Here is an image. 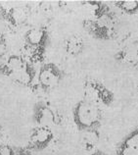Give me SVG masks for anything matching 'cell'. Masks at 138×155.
<instances>
[{"label":"cell","mask_w":138,"mask_h":155,"mask_svg":"<svg viewBox=\"0 0 138 155\" xmlns=\"http://www.w3.org/2000/svg\"><path fill=\"white\" fill-rule=\"evenodd\" d=\"M82 5L86 8L88 12L92 15L93 19H98L110 14L113 12L111 7L108 5L107 3L103 1H97V0H93V1H83L82 2Z\"/></svg>","instance_id":"cell-15"},{"label":"cell","mask_w":138,"mask_h":155,"mask_svg":"<svg viewBox=\"0 0 138 155\" xmlns=\"http://www.w3.org/2000/svg\"><path fill=\"white\" fill-rule=\"evenodd\" d=\"M86 155H107L106 153H105L103 150H100V149H95V150H93V151H91V152H89V153H87Z\"/></svg>","instance_id":"cell-19"},{"label":"cell","mask_w":138,"mask_h":155,"mask_svg":"<svg viewBox=\"0 0 138 155\" xmlns=\"http://www.w3.org/2000/svg\"><path fill=\"white\" fill-rule=\"evenodd\" d=\"M114 59L121 65L133 68L138 67V38L117 50L114 55Z\"/></svg>","instance_id":"cell-9"},{"label":"cell","mask_w":138,"mask_h":155,"mask_svg":"<svg viewBox=\"0 0 138 155\" xmlns=\"http://www.w3.org/2000/svg\"><path fill=\"white\" fill-rule=\"evenodd\" d=\"M136 91H137V93H138V84H137V87H136Z\"/></svg>","instance_id":"cell-21"},{"label":"cell","mask_w":138,"mask_h":155,"mask_svg":"<svg viewBox=\"0 0 138 155\" xmlns=\"http://www.w3.org/2000/svg\"><path fill=\"white\" fill-rule=\"evenodd\" d=\"M16 148L7 143H0V155H15Z\"/></svg>","instance_id":"cell-17"},{"label":"cell","mask_w":138,"mask_h":155,"mask_svg":"<svg viewBox=\"0 0 138 155\" xmlns=\"http://www.w3.org/2000/svg\"><path fill=\"white\" fill-rule=\"evenodd\" d=\"M72 121L79 133L88 130H99L103 122L102 109L82 98L72 108Z\"/></svg>","instance_id":"cell-1"},{"label":"cell","mask_w":138,"mask_h":155,"mask_svg":"<svg viewBox=\"0 0 138 155\" xmlns=\"http://www.w3.org/2000/svg\"><path fill=\"white\" fill-rule=\"evenodd\" d=\"M30 11L26 6H3L0 5V22L12 28L25 25L30 18Z\"/></svg>","instance_id":"cell-6"},{"label":"cell","mask_w":138,"mask_h":155,"mask_svg":"<svg viewBox=\"0 0 138 155\" xmlns=\"http://www.w3.org/2000/svg\"><path fill=\"white\" fill-rule=\"evenodd\" d=\"M114 5L124 15L133 16L138 13V0H117Z\"/></svg>","instance_id":"cell-16"},{"label":"cell","mask_w":138,"mask_h":155,"mask_svg":"<svg viewBox=\"0 0 138 155\" xmlns=\"http://www.w3.org/2000/svg\"><path fill=\"white\" fill-rule=\"evenodd\" d=\"M55 134L52 128L38 127L31 130L30 134V145L28 148L32 151H42L48 148L53 142Z\"/></svg>","instance_id":"cell-8"},{"label":"cell","mask_w":138,"mask_h":155,"mask_svg":"<svg viewBox=\"0 0 138 155\" xmlns=\"http://www.w3.org/2000/svg\"><path fill=\"white\" fill-rule=\"evenodd\" d=\"M83 98L99 107H110L116 100V94L102 81L86 79L82 84Z\"/></svg>","instance_id":"cell-4"},{"label":"cell","mask_w":138,"mask_h":155,"mask_svg":"<svg viewBox=\"0 0 138 155\" xmlns=\"http://www.w3.org/2000/svg\"><path fill=\"white\" fill-rule=\"evenodd\" d=\"M117 17L115 12L98 19H85L82 28L93 39L99 41H110L117 36Z\"/></svg>","instance_id":"cell-2"},{"label":"cell","mask_w":138,"mask_h":155,"mask_svg":"<svg viewBox=\"0 0 138 155\" xmlns=\"http://www.w3.org/2000/svg\"><path fill=\"white\" fill-rule=\"evenodd\" d=\"M30 64V61L27 60L21 54H10L7 57L5 62L0 65V74L10 78L15 73L25 69Z\"/></svg>","instance_id":"cell-11"},{"label":"cell","mask_w":138,"mask_h":155,"mask_svg":"<svg viewBox=\"0 0 138 155\" xmlns=\"http://www.w3.org/2000/svg\"><path fill=\"white\" fill-rule=\"evenodd\" d=\"M80 134V145L85 152L89 153L97 149L101 138L99 130H88Z\"/></svg>","instance_id":"cell-13"},{"label":"cell","mask_w":138,"mask_h":155,"mask_svg":"<svg viewBox=\"0 0 138 155\" xmlns=\"http://www.w3.org/2000/svg\"><path fill=\"white\" fill-rule=\"evenodd\" d=\"M64 77L65 73L59 65L54 62H45L39 68L36 80L43 91H49L58 87Z\"/></svg>","instance_id":"cell-5"},{"label":"cell","mask_w":138,"mask_h":155,"mask_svg":"<svg viewBox=\"0 0 138 155\" xmlns=\"http://www.w3.org/2000/svg\"><path fill=\"white\" fill-rule=\"evenodd\" d=\"M48 43L49 34L45 28H31L24 35V49L30 54V60L35 62H43Z\"/></svg>","instance_id":"cell-3"},{"label":"cell","mask_w":138,"mask_h":155,"mask_svg":"<svg viewBox=\"0 0 138 155\" xmlns=\"http://www.w3.org/2000/svg\"><path fill=\"white\" fill-rule=\"evenodd\" d=\"M32 120L38 127L52 128L58 124V115L49 103L40 100L34 105Z\"/></svg>","instance_id":"cell-7"},{"label":"cell","mask_w":138,"mask_h":155,"mask_svg":"<svg viewBox=\"0 0 138 155\" xmlns=\"http://www.w3.org/2000/svg\"><path fill=\"white\" fill-rule=\"evenodd\" d=\"M116 155H138V127L121 138L116 147Z\"/></svg>","instance_id":"cell-10"},{"label":"cell","mask_w":138,"mask_h":155,"mask_svg":"<svg viewBox=\"0 0 138 155\" xmlns=\"http://www.w3.org/2000/svg\"><path fill=\"white\" fill-rule=\"evenodd\" d=\"M15 155H32V150L30 148H16Z\"/></svg>","instance_id":"cell-18"},{"label":"cell","mask_w":138,"mask_h":155,"mask_svg":"<svg viewBox=\"0 0 138 155\" xmlns=\"http://www.w3.org/2000/svg\"><path fill=\"white\" fill-rule=\"evenodd\" d=\"M64 48L69 56L76 57L82 54L85 48L84 39L79 35H72L65 40Z\"/></svg>","instance_id":"cell-14"},{"label":"cell","mask_w":138,"mask_h":155,"mask_svg":"<svg viewBox=\"0 0 138 155\" xmlns=\"http://www.w3.org/2000/svg\"><path fill=\"white\" fill-rule=\"evenodd\" d=\"M1 134H2V125L0 123V137H1Z\"/></svg>","instance_id":"cell-20"},{"label":"cell","mask_w":138,"mask_h":155,"mask_svg":"<svg viewBox=\"0 0 138 155\" xmlns=\"http://www.w3.org/2000/svg\"><path fill=\"white\" fill-rule=\"evenodd\" d=\"M36 77H37V73H36L35 69L32 67L31 63H30L25 69L12 75L10 79L15 84H18L22 87H30L34 84V81H35Z\"/></svg>","instance_id":"cell-12"}]
</instances>
